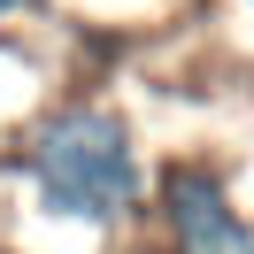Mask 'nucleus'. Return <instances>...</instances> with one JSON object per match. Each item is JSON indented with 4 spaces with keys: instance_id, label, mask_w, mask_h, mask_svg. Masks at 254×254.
<instances>
[{
    "instance_id": "f257e3e1",
    "label": "nucleus",
    "mask_w": 254,
    "mask_h": 254,
    "mask_svg": "<svg viewBox=\"0 0 254 254\" xmlns=\"http://www.w3.org/2000/svg\"><path fill=\"white\" fill-rule=\"evenodd\" d=\"M16 208L39 231L85 239V254L131 239L146 216V146L108 93H54L0 139Z\"/></svg>"
},
{
    "instance_id": "f03ea898",
    "label": "nucleus",
    "mask_w": 254,
    "mask_h": 254,
    "mask_svg": "<svg viewBox=\"0 0 254 254\" xmlns=\"http://www.w3.org/2000/svg\"><path fill=\"white\" fill-rule=\"evenodd\" d=\"M162 254H254V208L208 154L146 162V216Z\"/></svg>"
},
{
    "instance_id": "7ed1b4c3",
    "label": "nucleus",
    "mask_w": 254,
    "mask_h": 254,
    "mask_svg": "<svg viewBox=\"0 0 254 254\" xmlns=\"http://www.w3.org/2000/svg\"><path fill=\"white\" fill-rule=\"evenodd\" d=\"M23 16H31V0H0V39L16 31V23H23Z\"/></svg>"
},
{
    "instance_id": "20e7f679",
    "label": "nucleus",
    "mask_w": 254,
    "mask_h": 254,
    "mask_svg": "<svg viewBox=\"0 0 254 254\" xmlns=\"http://www.w3.org/2000/svg\"><path fill=\"white\" fill-rule=\"evenodd\" d=\"M223 8H231V16H247V23H254V0H223Z\"/></svg>"
},
{
    "instance_id": "39448f33",
    "label": "nucleus",
    "mask_w": 254,
    "mask_h": 254,
    "mask_svg": "<svg viewBox=\"0 0 254 254\" xmlns=\"http://www.w3.org/2000/svg\"><path fill=\"white\" fill-rule=\"evenodd\" d=\"M0 139H8V116H0Z\"/></svg>"
}]
</instances>
